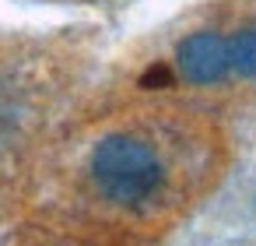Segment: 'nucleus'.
Returning a JSON list of instances; mask_svg holds the SVG:
<instances>
[{
	"label": "nucleus",
	"instance_id": "obj_5",
	"mask_svg": "<svg viewBox=\"0 0 256 246\" xmlns=\"http://www.w3.org/2000/svg\"><path fill=\"white\" fill-rule=\"evenodd\" d=\"M246 211H249V218L256 221V176H252V183H249V193H246Z\"/></svg>",
	"mask_w": 256,
	"mask_h": 246
},
{
	"label": "nucleus",
	"instance_id": "obj_3",
	"mask_svg": "<svg viewBox=\"0 0 256 246\" xmlns=\"http://www.w3.org/2000/svg\"><path fill=\"white\" fill-rule=\"evenodd\" d=\"M0 246H158L95 221L50 214V211H18V221Z\"/></svg>",
	"mask_w": 256,
	"mask_h": 246
},
{
	"label": "nucleus",
	"instance_id": "obj_1",
	"mask_svg": "<svg viewBox=\"0 0 256 246\" xmlns=\"http://www.w3.org/2000/svg\"><path fill=\"white\" fill-rule=\"evenodd\" d=\"M232 113L165 95H98L53 134L18 211L95 221L148 242L182 228L235 169Z\"/></svg>",
	"mask_w": 256,
	"mask_h": 246
},
{
	"label": "nucleus",
	"instance_id": "obj_4",
	"mask_svg": "<svg viewBox=\"0 0 256 246\" xmlns=\"http://www.w3.org/2000/svg\"><path fill=\"white\" fill-rule=\"evenodd\" d=\"M224 64H228V106L256 99V0H210Z\"/></svg>",
	"mask_w": 256,
	"mask_h": 246
},
{
	"label": "nucleus",
	"instance_id": "obj_6",
	"mask_svg": "<svg viewBox=\"0 0 256 246\" xmlns=\"http://www.w3.org/2000/svg\"><path fill=\"white\" fill-rule=\"evenodd\" d=\"M56 4H109V0H56Z\"/></svg>",
	"mask_w": 256,
	"mask_h": 246
},
{
	"label": "nucleus",
	"instance_id": "obj_2",
	"mask_svg": "<svg viewBox=\"0 0 256 246\" xmlns=\"http://www.w3.org/2000/svg\"><path fill=\"white\" fill-rule=\"evenodd\" d=\"M98 64L92 25L0 32V204L18 211L46 144L92 95Z\"/></svg>",
	"mask_w": 256,
	"mask_h": 246
}]
</instances>
